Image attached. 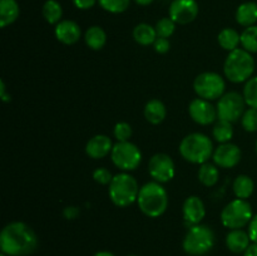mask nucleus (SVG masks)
<instances>
[{"label":"nucleus","instance_id":"f3484780","mask_svg":"<svg viewBox=\"0 0 257 256\" xmlns=\"http://www.w3.org/2000/svg\"><path fill=\"white\" fill-rule=\"evenodd\" d=\"M55 38L65 45L75 44L80 39L82 29L73 20H62L55 25Z\"/></svg>","mask_w":257,"mask_h":256},{"label":"nucleus","instance_id":"5701e85b","mask_svg":"<svg viewBox=\"0 0 257 256\" xmlns=\"http://www.w3.org/2000/svg\"><path fill=\"white\" fill-rule=\"evenodd\" d=\"M233 193L237 198H242V200H247L251 197L255 190V182L252 178L247 175H238L235 178L232 183Z\"/></svg>","mask_w":257,"mask_h":256},{"label":"nucleus","instance_id":"f8f14e48","mask_svg":"<svg viewBox=\"0 0 257 256\" xmlns=\"http://www.w3.org/2000/svg\"><path fill=\"white\" fill-rule=\"evenodd\" d=\"M200 8L196 0H173L168 9L170 18L180 25L192 23L197 18Z\"/></svg>","mask_w":257,"mask_h":256},{"label":"nucleus","instance_id":"58836bf2","mask_svg":"<svg viewBox=\"0 0 257 256\" xmlns=\"http://www.w3.org/2000/svg\"><path fill=\"white\" fill-rule=\"evenodd\" d=\"M97 2L98 0H73V4L80 10H88L94 7Z\"/></svg>","mask_w":257,"mask_h":256},{"label":"nucleus","instance_id":"f704fd0d","mask_svg":"<svg viewBox=\"0 0 257 256\" xmlns=\"http://www.w3.org/2000/svg\"><path fill=\"white\" fill-rule=\"evenodd\" d=\"M93 180L99 185H109L113 180V175L108 168L105 167H98L93 172Z\"/></svg>","mask_w":257,"mask_h":256},{"label":"nucleus","instance_id":"79ce46f5","mask_svg":"<svg viewBox=\"0 0 257 256\" xmlns=\"http://www.w3.org/2000/svg\"><path fill=\"white\" fill-rule=\"evenodd\" d=\"M135 2L137 3L138 5H141V7H147V5L152 4L155 0H135Z\"/></svg>","mask_w":257,"mask_h":256},{"label":"nucleus","instance_id":"7ed1b4c3","mask_svg":"<svg viewBox=\"0 0 257 256\" xmlns=\"http://www.w3.org/2000/svg\"><path fill=\"white\" fill-rule=\"evenodd\" d=\"M255 72V59L245 49H235L228 53L223 64L225 77L232 83L247 82Z\"/></svg>","mask_w":257,"mask_h":256},{"label":"nucleus","instance_id":"0eeeda50","mask_svg":"<svg viewBox=\"0 0 257 256\" xmlns=\"http://www.w3.org/2000/svg\"><path fill=\"white\" fill-rule=\"evenodd\" d=\"M252 217V206L247 200L242 198H236L228 202L221 212V222L230 230L245 227L251 222Z\"/></svg>","mask_w":257,"mask_h":256},{"label":"nucleus","instance_id":"393cba45","mask_svg":"<svg viewBox=\"0 0 257 256\" xmlns=\"http://www.w3.org/2000/svg\"><path fill=\"white\" fill-rule=\"evenodd\" d=\"M220 178V171H218L217 166L213 163L206 162L200 166L198 170V180L206 187H213L216 183L218 182Z\"/></svg>","mask_w":257,"mask_h":256},{"label":"nucleus","instance_id":"bb28decb","mask_svg":"<svg viewBox=\"0 0 257 256\" xmlns=\"http://www.w3.org/2000/svg\"><path fill=\"white\" fill-rule=\"evenodd\" d=\"M42 13L44 19L49 24L57 25L58 23L62 22L63 8L60 5V3L57 2V0H47L44 3V5H43Z\"/></svg>","mask_w":257,"mask_h":256},{"label":"nucleus","instance_id":"49530a36","mask_svg":"<svg viewBox=\"0 0 257 256\" xmlns=\"http://www.w3.org/2000/svg\"><path fill=\"white\" fill-rule=\"evenodd\" d=\"M130 256H136V255H130Z\"/></svg>","mask_w":257,"mask_h":256},{"label":"nucleus","instance_id":"ea45409f","mask_svg":"<svg viewBox=\"0 0 257 256\" xmlns=\"http://www.w3.org/2000/svg\"><path fill=\"white\" fill-rule=\"evenodd\" d=\"M0 95H2V99L4 100V102H10V95L7 94V88H5V83L4 80H2L0 82Z\"/></svg>","mask_w":257,"mask_h":256},{"label":"nucleus","instance_id":"6e6552de","mask_svg":"<svg viewBox=\"0 0 257 256\" xmlns=\"http://www.w3.org/2000/svg\"><path fill=\"white\" fill-rule=\"evenodd\" d=\"M193 89L198 98L207 100L220 99L225 94V79L218 73L203 72L195 78Z\"/></svg>","mask_w":257,"mask_h":256},{"label":"nucleus","instance_id":"2eb2a0df","mask_svg":"<svg viewBox=\"0 0 257 256\" xmlns=\"http://www.w3.org/2000/svg\"><path fill=\"white\" fill-rule=\"evenodd\" d=\"M183 218L191 226L198 225L206 216L205 203L198 196H188L182 206Z\"/></svg>","mask_w":257,"mask_h":256},{"label":"nucleus","instance_id":"4c0bfd02","mask_svg":"<svg viewBox=\"0 0 257 256\" xmlns=\"http://www.w3.org/2000/svg\"><path fill=\"white\" fill-rule=\"evenodd\" d=\"M248 235H250V238L252 242L257 243V213L253 215L252 220L248 223Z\"/></svg>","mask_w":257,"mask_h":256},{"label":"nucleus","instance_id":"aec40b11","mask_svg":"<svg viewBox=\"0 0 257 256\" xmlns=\"http://www.w3.org/2000/svg\"><path fill=\"white\" fill-rule=\"evenodd\" d=\"M236 22L241 27H252L257 22V4L253 2H246L236 10Z\"/></svg>","mask_w":257,"mask_h":256},{"label":"nucleus","instance_id":"ddd939ff","mask_svg":"<svg viewBox=\"0 0 257 256\" xmlns=\"http://www.w3.org/2000/svg\"><path fill=\"white\" fill-rule=\"evenodd\" d=\"M188 113L192 120L201 125L211 124L217 118V109L215 105L211 103V100L203 98H195L188 105Z\"/></svg>","mask_w":257,"mask_h":256},{"label":"nucleus","instance_id":"39448f33","mask_svg":"<svg viewBox=\"0 0 257 256\" xmlns=\"http://www.w3.org/2000/svg\"><path fill=\"white\" fill-rule=\"evenodd\" d=\"M109 198L118 207H128L135 203L140 193V186L137 180L127 172L113 176L112 182L108 188Z\"/></svg>","mask_w":257,"mask_h":256},{"label":"nucleus","instance_id":"c03bdc74","mask_svg":"<svg viewBox=\"0 0 257 256\" xmlns=\"http://www.w3.org/2000/svg\"><path fill=\"white\" fill-rule=\"evenodd\" d=\"M2 256H8V255H5V253H2Z\"/></svg>","mask_w":257,"mask_h":256},{"label":"nucleus","instance_id":"2f4dec72","mask_svg":"<svg viewBox=\"0 0 257 256\" xmlns=\"http://www.w3.org/2000/svg\"><path fill=\"white\" fill-rule=\"evenodd\" d=\"M155 28H156V32H157L158 38H167L168 39V38L175 33L176 23L173 22L170 17L162 18V19L158 20Z\"/></svg>","mask_w":257,"mask_h":256},{"label":"nucleus","instance_id":"37998d69","mask_svg":"<svg viewBox=\"0 0 257 256\" xmlns=\"http://www.w3.org/2000/svg\"><path fill=\"white\" fill-rule=\"evenodd\" d=\"M93 256H114L112 252H109V251H99V252L94 253Z\"/></svg>","mask_w":257,"mask_h":256},{"label":"nucleus","instance_id":"1a4fd4ad","mask_svg":"<svg viewBox=\"0 0 257 256\" xmlns=\"http://www.w3.org/2000/svg\"><path fill=\"white\" fill-rule=\"evenodd\" d=\"M110 158L115 167L128 172L140 167L142 162V153L135 143L125 141V142H117L113 146Z\"/></svg>","mask_w":257,"mask_h":256},{"label":"nucleus","instance_id":"412c9836","mask_svg":"<svg viewBox=\"0 0 257 256\" xmlns=\"http://www.w3.org/2000/svg\"><path fill=\"white\" fill-rule=\"evenodd\" d=\"M20 8L17 0H0V27L7 28L19 18Z\"/></svg>","mask_w":257,"mask_h":256},{"label":"nucleus","instance_id":"4be33fe9","mask_svg":"<svg viewBox=\"0 0 257 256\" xmlns=\"http://www.w3.org/2000/svg\"><path fill=\"white\" fill-rule=\"evenodd\" d=\"M133 38L140 45L148 47L151 44H155L158 37L155 27L147 24V23H141V24L136 25V28L133 29Z\"/></svg>","mask_w":257,"mask_h":256},{"label":"nucleus","instance_id":"f03ea898","mask_svg":"<svg viewBox=\"0 0 257 256\" xmlns=\"http://www.w3.org/2000/svg\"><path fill=\"white\" fill-rule=\"evenodd\" d=\"M137 203L146 216L160 217L168 207V193L160 182H147L140 188Z\"/></svg>","mask_w":257,"mask_h":256},{"label":"nucleus","instance_id":"9b49d317","mask_svg":"<svg viewBox=\"0 0 257 256\" xmlns=\"http://www.w3.org/2000/svg\"><path fill=\"white\" fill-rule=\"evenodd\" d=\"M148 172L156 182L166 183L175 177V162L166 153H156L148 163Z\"/></svg>","mask_w":257,"mask_h":256},{"label":"nucleus","instance_id":"b1692460","mask_svg":"<svg viewBox=\"0 0 257 256\" xmlns=\"http://www.w3.org/2000/svg\"><path fill=\"white\" fill-rule=\"evenodd\" d=\"M84 40L88 48L93 50H100L107 43V34L103 30V28L93 25V27L88 28L87 32H85Z\"/></svg>","mask_w":257,"mask_h":256},{"label":"nucleus","instance_id":"f257e3e1","mask_svg":"<svg viewBox=\"0 0 257 256\" xmlns=\"http://www.w3.org/2000/svg\"><path fill=\"white\" fill-rule=\"evenodd\" d=\"M0 247L8 256H28L37 250V233L25 222H10L0 233Z\"/></svg>","mask_w":257,"mask_h":256},{"label":"nucleus","instance_id":"7c9ffc66","mask_svg":"<svg viewBox=\"0 0 257 256\" xmlns=\"http://www.w3.org/2000/svg\"><path fill=\"white\" fill-rule=\"evenodd\" d=\"M103 10L112 14H120L130 8L131 0H98Z\"/></svg>","mask_w":257,"mask_h":256},{"label":"nucleus","instance_id":"c9c22d12","mask_svg":"<svg viewBox=\"0 0 257 256\" xmlns=\"http://www.w3.org/2000/svg\"><path fill=\"white\" fill-rule=\"evenodd\" d=\"M153 47H155V50L158 54H166L170 50L171 43L167 38H157Z\"/></svg>","mask_w":257,"mask_h":256},{"label":"nucleus","instance_id":"c85d7f7f","mask_svg":"<svg viewBox=\"0 0 257 256\" xmlns=\"http://www.w3.org/2000/svg\"><path fill=\"white\" fill-rule=\"evenodd\" d=\"M241 45L250 53H257V25L245 28L241 33Z\"/></svg>","mask_w":257,"mask_h":256},{"label":"nucleus","instance_id":"20e7f679","mask_svg":"<svg viewBox=\"0 0 257 256\" xmlns=\"http://www.w3.org/2000/svg\"><path fill=\"white\" fill-rule=\"evenodd\" d=\"M180 153L187 162L203 165L213 155V143L211 138L203 133H191L181 141Z\"/></svg>","mask_w":257,"mask_h":256},{"label":"nucleus","instance_id":"473e14b6","mask_svg":"<svg viewBox=\"0 0 257 256\" xmlns=\"http://www.w3.org/2000/svg\"><path fill=\"white\" fill-rule=\"evenodd\" d=\"M241 124L246 132H256L257 131V109L255 108H248L245 110L242 118H241Z\"/></svg>","mask_w":257,"mask_h":256},{"label":"nucleus","instance_id":"dca6fc26","mask_svg":"<svg viewBox=\"0 0 257 256\" xmlns=\"http://www.w3.org/2000/svg\"><path fill=\"white\" fill-rule=\"evenodd\" d=\"M113 143L108 136L105 135H97L90 138L85 145V153L88 157L93 160H100L104 158L112 152Z\"/></svg>","mask_w":257,"mask_h":256},{"label":"nucleus","instance_id":"6ab92c4d","mask_svg":"<svg viewBox=\"0 0 257 256\" xmlns=\"http://www.w3.org/2000/svg\"><path fill=\"white\" fill-rule=\"evenodd\" d=\"M143 113H145V118L148 123L157 125L165 120L166 115H167V109L162 100L155 98V99L148 100L147 104L145 105Z\"/></svg>","mask_w":257,"mask_h":256},{"label":"nucleus","instance_id":"a211bd4d","mask_svg":"<svg viewBox=\"0 0 257 256\" xmlns=\"http://www.w3.org/2000/svg\"><path fill=\"white\" fill-rule=\"evenodd\" d=\"M250 245V235L242 228L231 230L226 236V246H227L228 250L235 253H243Z\"/></svg>","mask_w":257,"mask_h":256},{"label":"nucleus","instance_id":"4468645a","mask_svg":"<svg viewBox=\"0 0 257 256\" xmlns=\"http://www.w3.org/2000/svg\"><path fill=\"white\" fill-rule=\"evenodd\" d=\"M241 150L235 143H221L213 151V162L220 168H232L241 161Z\"/></svg>","mask_w":257,"mask_h":256},{"label":"nucleus","instance_id":"a878e982","mask_svg":"<svg viewBox=\"0 0 257 256\" xmlns=\"http://www.w3.org/2000/svg\"><path fill=\"white\" fill-rule=\"evenodd\" d=\"M217 40L221 48L228 50V52H232V50L237 49L238 44H241V35L238 34L237 30L232 29V28H225L218 33Z\"/></svg>","mask_w":257,"mask_h":256},{"label":"nucleus","instance_id":"e433bc0d","mask_svg":"<svg viewBox=\"0 0 257 256\" xmlns=\"http://www.w3.org/2000/svg\"><path fill=\"white\" fill-rule=\"evenodd\" d=\"M79 213L80 210L77 206H68V207H65L64 211H63V215H64V217L67 218V220H74V218H77L78 216H79Z\"/></svg>","mask_w":257,"mask_h":256},{"label":"nucleus","instance_id":"cd10ccee","mask_svg":"<svg viewBox=\"0 0 257 256\" xmlns=\"http://www.w3.org/2000/svg\"><path fill=\"white\" fill-rule=\"evenodd\" d=\"M212 136L220 145L221 143H228L231 138L233 137L232 123L227 122V120L218 119V122L213 125Z\"/></svg>","mask_w":257,"mask_h":256},{"label":"nucleus","instance_id":"423d86ee","mask_svg":"<svg viewBox=\"0 0 257 256\" xmlns=\"http://www.w3.org/2000/svg\"><path fill=\"white\" fill-rule=\"evenodd\" d=\"M216 242V236L212 228L207 225L191 226L183 238V250L191 256H202L212 250Z\"/></svg>","mask_w":257,"mask_h":256},{"label":"nucleus","instance_id":"a19ab883","mask_svg":"<svg viewBox=\"0 0 257 256\" xmlns=\"http://www.w3.org/2000/svg\"><path fill=\"white\" fill-rule=\"evenodd\" d=\"M243 256H257V243H251V245L246 248L245 252H243Z\"/></svg>","mask_w":257,"mask_h":256},{"label":"nucleus","instance_id":"c756f323","mask_svg":"<svg viewBox=\"0 0 257 256\" xmlns=\"http://www.w3.org/2000/svg\"><path fill=\"white\" fill-rule=\"evenodd\" d=\"M242 95L248 107L257 109V77H251L246 82Z\"/></svg>","mask_w":257,"mask_h":256},{"label":"nucleus","instance_id":"a18cd8bd","mask_svg":"<svg viewBox=\"0 0 257 256\" xmlns=\"http://www.w3.org/2000/svg\"><path fill=\"white\" fill-rule=\"evenodd\" d=\"M256 153H257V142H256Z\"/></svg>","mask_w":257,"mask_h":256},{"label":"nucleus","instance_id":"9d476101","mask_svg":"<svg viewBox=\"0 0 257 256\" xmlns=\"http://www.w3.org/2000/svg\"><path fill=\"white\" fill-rule=\"evenodd\" d=\"M245 98L237 92L225 93L217 102V118L221 120L235 123L245 113Z\"/></svg>","mask_w":257,"mask_h":256},{"label":"nucleus","instance_id":"72a5a7b5","mask_svg":"<svg viewBox=\"0 0 257 256\" xmlns=\"http://www.w3.org/2000/svg\"><path fill=\"white\" fill-rule=\"evenodd\" d=\"M113 133H114V137L118 142H125V141H130L133 131L130 123L118 122L117 124L114 125V131H113Z\"/></svg>","mask_w":257,"mask_h":256}]
</instances>
